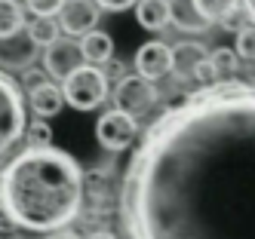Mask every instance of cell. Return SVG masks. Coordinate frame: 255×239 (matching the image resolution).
Instances as JSON below:
<instances>
[{
  "label": "cell",
  "instance_id": "cell-27",
  "mask_svg": "<svg viewBox=\"0 0 255 239\" xmlns=\"http://www.w3.org/2000/svg\"><path fill=\"white\" fill-rule=\"evenodd\" d=\"M243 6H246L249 18H252V22H255V0H243Z\"/></svg>",
  "mask_w": 255,
  "mask_h": 239
},
{
  "label": "cell",
  "instance_id": "cell-9",
  "mask_svg": "<svg viewBox=\"0 0 255 239\" xmlns=\"http://www.w3.org/2000/svg\"><path fill=\"white\" fill-rule=\"evenodd\" d=\"M135 71H138V77L151 80V83L163 80L172 71V49L166 43H160V40L141 43L138 52H135Z\"/></svg>",
  "mask_w": 255,
  "mask_h": 239
},
{
  "label": "cell",
  "instance_id": "cell-11",
  "mask_svg": "<svg viewBox=\"0 0 255 239\" xmlns=\"http://www.w3.org/2000/svg\"><path fill=\"white\" fill-rule=\"evenodd\" d=\"M28 104H31V110H34V117L49 120V117H56L68 101H65L62 86L43 80V83H37L34 89H28Z\"/></svg>",
  "mask_w": 255,
  "mask_h": 239
},
{
  "label": "cell",
  "instance_id": "cell-23",
  "mask_svg": "<svg viewBox=\"0 0 255 239\" xmlns=\"http://www.w3.org/2000/svg\"><path fill=\"white\" fill-rule=\"evenodd\" d=\"M65 3H68V0H25V6L34 15H49V18H56Z\"/></svg>",
  "mask_w": 255,
  "mask_h": 239
},
{
  "label": "cell",
  "instance_id": "cell-22",
  "mask_svg": "<svg viewBox=\"0 0 255 239\" xmlns=\"http://www.w3.org/2000/svg\"><path fill=\"white\" fill-rule=\"evenodd\" d=\"M194 80L203 86V89H212V86H218L222 83V77H218V71H215V65H212V59L206 55L203 62L197 65V71H194Z\"/></svg>",
  "mask_w": 255,
  "mask_h": 239
},
{
  "label": "cell",
  "instance_id": "cell-15",
  "mask_svg": "<svg viewBox=\"0 0 255 239\" xmlns=\"http://www.w3.org/2000/svg\"><path fill=\"white\" fill-rule=\"evenodd\" d=\"M206 59V52L200 43H178L172 49V71L178 74V77H194L197 65Z\"/></svg>",
  "mask_w": 255,
  "mask_h": 239
},
{
  "label": "cell",
  "instance_id": "cell-12",
  "mask_svg": "<svg viewBox=\"0 0 255 239\" xmlns=\"http://www.w3.org/2000/svg\"><path fill=\"white\" fill-rule=\"evenodd\" d=\"M80 52H83V62L86 65H96V68H102V65H108L114 59V37L108 34V31H89V34H83L80 37Z\"/></svg>",
  "mask_w": 255,
  "mask_h": 239
},
{
  "label": "cell",
  "instance_id": "cell-2",
  "mask_svg": "<svg viewBox=\"0 0 255 239\" xmlns=\"http://www.w3.org/2000/svg\"><path fill=\"white\" fill-rule=\"evenodd\" d=\"M86 178L80 162L59 147H28L0 175L3 212L34 233L65 230L83 209Z\"/></svg>",
  "mask_w": 255,
  "mask_h": 239
},
{
  "label": "cell",
  "instance_id": "cell-6",
  "mask_svg": "<svg viewBox=\"0 0 255 239\" xmlns=\"http://www.w3.org/2000/svg\"><path fill=\"white\" fill-rule=\"evenodd\" d=\"M96 138L99 144L105 147V151H126V147H132L135 138H138V123L135 117L129 114H123V110H108V114L99 117L96 123Z\"/></svg>",
  "mask_w": 255,
  "mask_h": 239
},
{
  "label": "cell",
  "instance_id": "cell-25",
  "mask_svg": "<svg viewBox=\"0 0 255 239\" xmlns=\"http://www.w3.org/2000/svg\"><path fill=\"white\" fill-rule=\"evenodd\" d=\"M123 71H126V65H123V62H114V59H111V62H108V71H105V74H108V77H117V83H120V80L126 77Z\"/></svg>",
  "mask_w": 255,
  "mask_h": 239
},
{
  "label": "cell",
  "instance_id": "cell-28",
  "mask_svg": "<svg viewBox=\"0 0 255 239\" xmlns=\"http://www.w3.org/2000/svg\"><path fill=\"white\" fill-rule=\"evenodd\" d=\"M86 239H117V236H114V233H105V230H102V233H89Z\"/></svg>",
  "mask_w": 255,
  "mask_h": 239
},
{
  "label": "cell",
  "instance_id": "cell-4",
  "mask_svg": "<svg viewBox=\"0 0 255 239\" xmlns=\"http://www.w3.org/2000/svg\"><path fill=\"white\" fill-rule=\"evenodd\" d=\"M25 132V101L22 92L0 71V154H6Z\"/></svg>",
  "mask_w": 255,
  "mask_h": 239
},
{
  "label": "cell",
  "instance_id": "cell-26",
  "mask_svg": "<svg viewBox=\"0 0 255 239\" xmlns=\"http://www.w3.org/2000/svg\"><path fill=\"white\" fill-rule=\"evenodd\" d=\"M46 239H80L74 230H56V233H49Z\"/></svg>",
  "mask_w": 255,
  "mask_h": 239
},
{
  "label": "cell",
  "instance_id": "cell-19",
  "mask_svg": "<svg viewBox=\"0 0 255 239\" xmlns=\"http://www.w3.org/2000/svg\"><path fill=\"white\" fill-rule=\"evenodd\" d=\"M209 59H212V65L218 71V77H222V83H225V77H234V74L240 71V55H237V49H228V46L212 49Z\"/></svg>",
  "mask_w": 255,
  "mask_h": 239
},
{
  "label": "cell",
  "instance_id": "cell-10",
  "mask_svg": "<svg viewBox=\"0 0 255 239\" xmlns=\"http://www.w3.org/2000/svg\"><path fill=\"white\" fill-rule=\"evenodd\" d=\"M59 25L68 37H83L99 25V3L96 0H68L59 12Z\"/></svg>",
  "mask_w": 255,
  "mask_h": 239
},
{
  "label": "cell",
  "instance_id": "cell-21",
  "mask_svg": "<svg viewBox=\"0 0 255 239\" xmlns=\"http://www.w3.org/2000/svg\"><path fill=\"white\" fill-rule=\"evenodd\" d=\"M234 49L240 59L246 62H255V25H246L237 31V40H234Z\"/></svg>",
  "mask_w": 255,
  "mask_h": 239
},
{
  "label": "cell",
  "instance_id": "cell-29",
  "mask_svg": "<svg viewBox=\"0 0 255 239\" xmlns=\"http://www.w3.org/2000/svg\"><path fill=\"white\" fill-rule=\"evenodd\" d=\"M0 209H3V199H0Z\"/></svg>",
  "mask_w": 255,
  "mask_h": 239
},
{
  "label": "cell",
  "instance_id": "cell-3",
  "mask_svg": "<svg viewBox=\"0 0 255 239\" xmlns=\"http://www.w3.org/2000/svg\"><path fill=\"white\" fill-rule=\"evenodd\" d=\"M62 92L74 110H96L108 98V74L96 65H80L68 80H62Z\"/></svg>",
  "mask_w": 255,
  "mask_h": 239
},
{
  "label": "cell",
  "instance_id": "cell-5",
  "mask_svg": "<svg viewBox=\"0 0 255 239\" xmlns=\"http://www.w3.org/2000/svg\"><path fill=\"white\" fill-rule=\"evenodd\" d=\"M160 98V92L151 80H144L138 77V74H132V77H123L117 86H114V107L123 110V114H129V117H144L148 110L157 104Z\"/></svg>",
  "mask_w": 255,
  "mask_h": 239
},
{
  "label": "cell",
  "instance_id": "cell-1",
  "mask_svg": "<svg viewBox=\"0 0 255 239\" xmlns=\"http://www.w3.org/2000/svg\"><path fill=\"white\" fill-rule=\"evenodd\" d=\"M129 239H255V89L218 83L141 135L120 181Z\"/></svg>",
  "mask_w": 255,
  "mask_h": 239
},
{
  "label": "cell",
  "instance_id": "cell-7",
  "mask_svg": "<svg viewBox=\"0 0 255 239\" xmlns=\"http://www.w3.org/2000/svg\"><path fill=\"white\" fill-rule=\"evenodd\" d=\"M80 65H86L83 52H80V43L68 40V37H59V40L52 46H46V52H43V71L52 80H68Z\"/></svg>",
  "mask_w": 255,
  "mask_h": 239
},
{
  "label": "cell",
  "instance_id": "cell-18",
  "mask_svg": "<svg viewBox=\"0 0 255 239\" xmlns=\"http://www.w3.org/2000/svg\"><path fill=\"white\" fill-rule=\"evenodd\" d=\"M59 31H62V25L49 15H34V22L28 25V34L37 46H52L59 40Z\"/></svg>",
  "mask_w": 255,
  "mask_h": 239
},
{
  "label": "cell",
  "instance_id": "cell-13",
  "mask_svg": "<svg viewBox=\"0 0 255 239\" xmlns=\"http://www.w3.org/2000/svg\"><path fill=\"white\" fill-rule=\"evenodd\" d=\"M135 22L144 31H163L169 18V0H138L135 3Z\"/></svg>",
  "mask_w": 255,
  "mask_h": 239
},
{
  "label": "cell",
  "instance_id": "cell-17",
  "mask_svg": "<svg viewBox=\"0 0 255 239\" xmlns=\"http://www.w3.org/2000/svg\"><path fill=\"white\" fill-rule=\"evenodd\" d=\"M206 22H228L240 9V0H194Z\"/></svg>",
  "mask_w": 255,
  "mask_h": 239
},
{
  "label": "cell",
  "instance_id": "cell-16",
  "mask_svg": "<svg viewBox=\"0 0 255 239\" xmlns=\"http://www.w3.org/2000/svg\"><path fill=\"white\" fill-rule=\"evenodd\" d=\"M25 28V9L15 0H0V37H12Z\"/></svg>",
  "mask_w": 255,
  "mask_h": 239
},
{
  "label": "cell",
  "instance_id": "cell-20",
  "mask_svg": "<svg viewBox=\"0 0 255 239\" xmlns=\"http://www.w3.org/2000/svg\"><path fill=\"white\" fill-rule=\"evenodd\" d=\"M25 138H28V147H52V126L49 120H31L28 129H25Z\"/></svg>",
  "mask_w": 255,
  "mask_h": 239
},
{
  "label": "cell",
  "instance_id": "cell-14",
  "mask_svg": "<svg viewBox=\"0 0 255 239\" xmlns=\"http://www.w3.org/2000/svg\"><path fill=\"white\" fill-rule=\"evenodd\" d=\"M169 18L178 31H188V34H197L209 25L194 0H169Z\"/></svg>",
  "mask_w": 255,
  "mask_h": 239
},
{
  "label": "cell",
  "instance_id": "cell-24",
  "mask_svg": "<svg viewBox=\"0 0 255 239\" xmlns=\"http://www.w3.org/2000/svg\"><path fill=\"white\" fill-rule=\"evenodd\" d=\"M96 3H99V9H108V12H123V9L135 6L138 0H96Z\"/></svg>",
  "mask_w": 255,
  "mask_h": 239
},
{
  "label": "cell",
  "instance_id": "cell-8",
  "mask_svg": "<svg viewBox=\"0 0 255 239\" xmlns=\"http://www.w3.org/2000/svg\"><path fill=\"white\" fill-rule=\"evenodd\" d=\"M37 43L28 31H19L12 37H0V71H28L37 62Z\"/></svg>",
  "mask_w": 255,
  "mask_h": 239
}]
</instances>
